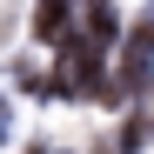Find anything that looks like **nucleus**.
<instances>
[{
    "mask_svg": "<svg viewBox=\"0 0 154 154\" xmlns=\"http://www.w3.org/2000/svg\"><path fill=\"white\" fill-rule=\"evenodd\" d=\"M7 134H14V107L0 100V141H7Z\"/></svg>",
    "mask_w": 154,
    "mask_h": 154,
    "instance_id": "20e7f679",
    "label": "nucleus"
},
{
    "mask_svg": "<svg viewBox=\"0 0 154 154\" xmlns=\"http://www.w3.org/2000/svg\"><path fill=\"white\" fill-rule=\"evenodd\" d=\"M87 40L100 47V54H107V47L121 40V14L107 7V0H94V7H87Z\"/></svg>",
    "mask_w": 154,
    "mask_h": 154,
    "instance_id": "f03ea898",
    "label": "nucleus"
},
{
    "mask_svg": "<svg viewBox=\"0 0 154 154\" xmlns=\"http://www.w3.org/2000/svg\"><path fill=\"white\" fill-rule=\"evenodd\" d=\"M100 87H107V74H100V47L94 40H67L60 67L40 81V94H94V100H100Z\"/></svg>",
    "mask_w": 154,
    "mask_h": 154,
    "instance_id": "f257e3e1",
    "label": "nucleus"
},
{
    "mask_svg": "<svg viewBox=\"0 0 154 154\" xmlns=\"http://www.w3.org/2000/svg\"><path fill=\"white\" fill-rule=\"evenodd\" d=\"M54 154H60V147H54Z\"/></svg>",
    "mask_w": 154,
    "mask_h": 154,
    "instance_id": "0eeeda50",
    "label": "nucleus"
},
{
    "mask_svg": "<svg viewBox=\"0 0 154 154\" xmlns=\"http://www.w3.org/2000/svg\"><path fill=\"white\" fill-rule=\"evenodd\" d=\"M147 121H154V94H147Z\"/></svg>",
    "mask_w": 154,
    "mask_h": 154,
    "instance_id": "423d86ee",
    "label": "nucleus"
},
{
    "mask_svg": "<svg viewBox=\"0 0 154 154\" xmlns=\"http://www.w3.org/2000/svg\"><path fill=\"white\" fill-rule=\"evenodd\" d=\"M27 154H54V147H47V141H34V147H27Z\"/></svg>",
    "mask_w": 154,
    "mask_h": 154,
    "instance_id": "39448f33",
    "label": "nucleus"
},
{
    "mask_svg": "<svg viewBox=\"0 0 154 154\" xmlns=\"http://www.w3.org/2000/svg\"><path fill=\"white\" fill-rule=\"evenodd\" d=\"M34 34L40 40H60V47L74 40L67 34V0H40V7H34Z\"/></svg>",
    "mask_w": 154,
    "mask_h": 154,
    "instance_id": "7ed1b4c3",
    "label": "nucleus"
}]
</instances>
